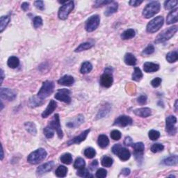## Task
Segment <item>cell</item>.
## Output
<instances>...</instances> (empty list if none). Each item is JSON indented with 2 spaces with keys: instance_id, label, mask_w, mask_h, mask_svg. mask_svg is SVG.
<instances>
[{
  "instance_id": "9a60e30c",
  "label": "cell",
  "mask_w": 178,
  "mask_h": 178,
  "mask_svg": "<svg viewBox=\"0 0 178 178\" xmlns=\"http://www.w3.org/2000/svg\"><path fill=\"white\" fill-rule=\"evenodd\" d=\"M0 96H1L2 99L8 101H13L16 98V94L11 89L2 88L0 90Z\"/></svg>"
},
{
  "instance_id": "5bb4252c",
  "label": "cell",
  "mask_w": 178,
  "mask_h": 178,
  "mask_svg": "<svg viewBox=\"0 0 178 178\" xmlns=\"http://www.w3.org/2000/svg\"><path fill=\"white\" fill-rule=\"evenodd\" d=\"M90 132H91L90 129L85 130V131H84L83 132H81L79 136H75V137L72 139L71 140H70V141L68 143H67V145H73V144H81V142H83L84 141H85L86 139L87 138L88 134Z\"/></svg>"
},
{
  "instance_id": "44dd1931",
  "label": "cell",
  "mask_w": 178,
  "mask_h": 178,
  "mask_svg": "<svg viewBox=\"0 0 178 178\" xmlns=\"http://www.w3.org/2000/svg\"><path fill=\"white\" fill-rule=\"evenodd\" d=\"M160 65L157 63L152 62H146L144 64V71L147 73H152L159 71Z\"/></svg>"
},
{
  "instance_id": "d6986e66",
  "label": "cell",
  "mask_w": 178,
  "mask_h": 178,
  "mask_svg": "<svg viewBox=\"0 0 178 178\" xmlns=\"http://www.w3.org/2000/svg\"><path fill=\"white\" fill-rule=\"evenodd\" d=\"M75 83V79L71 75H64L58 80V84L65 86H71Z\"/></svg>"
},
{
  "instance_id": "1f68e13d",
  "label": "cell",
  "mask_w": 178,
  "mask_h": 178,
  "mask_svg": "<svg viewBox=\"0 0 178 178\" xmlns=\"http://www.w3.org/2000/svg\"><path fill=\"white\" fill-rule=\"evenodd\" d=\"M11 21V18L6 15V16H2L0 18V32L2 33L6 27L8 26L9 22Z\"/></svg>"
},
{
  "instance_id": "7bdbcfd3",
  "label": "cell",
  "mask_w": 178,
  "mask_h": 178,
  "mask_svg": "<svg viewBox=\"0 0 178 178\" xmlns=\"http://www.w3.org/2000/svg\"><path fill=\"white\" fill-rule=\"evenodd\" d=\"M177 5V0H169V1H166L164 2V8L166 10H171L175 7H176Z\"/></svg>"
},
{
  "instance_id": "f35d334b",
  "label": "cell",
  "mask_w": 178,
  "mask_h": 178,
  "mask_svg": "<svg viewBox=\"0 0 178 178\" xmlns=\"http://www.w3.org/2000/svg\"><path fill=\"white\" fill-rule=\"evenodd\" d=\"M101 164L104 167H108L109 168L112 166L113 164V160L109 156H104L102 159Z\"/></svg>"
},
{
  "instance_id": "60d3db41",
  "label": "cell",
  "mask_w": 178,
  "mask_h": 178,
  "mask_svg": "<svg viewBox=\"0 0 178 178\" xmlns=\"http://www.w3.org/2000/svg\"><path fill=\"white\" fill-rule=\"evenodd\" d=\"M86 162L83 158L78 157L76 159V160L74 163V168L76 169H81V168H85Z\"/></svg>"
},
{
  "instance_id": "30bf717a",
  "label": "cell",
  "mask_w": 178,
  "mask_h": 178,
  "mask_svg": "<svg viewBox=\"0 0 178 178\" xmlns=\"http://www.w3.org/2000/svg\"><path fill=\"white\" fill-rule=\"evenodd\" d=\"M48 125H50L51 128H52L54 129H55V131L56 132L57 135H58L59 139H61L63 137V133L61 129L59 115L58 113H56L55 115L54 116L53 119L50 122Z\"/></svg>"
},
{
  "instance_id": "680465c9",
  "label": "cell",
  "mask_w": 178,
  "mask_h": 178,
  "mask_svg": "<svg viewBox=\"0 0 178 178\" xmlns=\"http://www.w3.org/2000/svg\"><path fill=\"white\" fill-rule=\"evenodd\" d=\"M124 144L127 146H132L133 145V141L131 137L129 136H126L124 141Z\"/></svg>"
},
{
  "instance_id": "c3c4849f",
  "label": "cell",
  "mask_w": 178,
  "mask_h": 178,
  "mask_svg": "<svg viewBox=\"0 0 178 178\" xmlns=\"http://www.w3.org/2000/svg\"><path fill=\"white\" fill-rule=\"evenodd\" d=\"M154 50H154V47L153 45L150 44L145 47L144 51H143L142 54L144 55H152V54H153L154 52Z\"/></svg>"
},
{
  "instance_id": "9c48e42d",
  "label": "cell",
  "mask_w": 178,
  "mask_h": 178,
  "mask_svg": "<svg viewBox=\"0 0 178 178\" xmlns=\"http://www.w3.org/2000/svg\"><path fill=\"white\" fill-rule=\"evenodd\" d=\"M177 118L174 116H169L166 119V131L168 135L174 136L177 133Z\"/></svg>"
},
{
  "instance_id": "8d00e7d4",
  "label": "cell",
  "mask_w": 178,
  "mask_h": 178,
  "mask_svg": "<svg viewBox=\"0 0 178 178\" xmlns=\"http://www.w3.org/2000/svg\"><path fill=\"white\" fill-rule=\"evenodd\" d=\"M144 77V75H143V72H141V69L137 67H135L134 71L132 74V80L136 81H139L141 79Z\"/></svg>"
},
{
  "instance_id": "8fae6325",
  "label": "cell",
  "mask_w": 178,
  "mask_h": 178,
  "mask_svg": "<svg viewBox=\"0 0 178 178\" xmlns=\"http://www.w3.org/2000/svg\"><path fill=\"white\" fill-rule=\"evenodd\" d=\"M71 92L69 91L68 89L63 88L59 89L58 92L55 95V97L56 100H58L61 102H63L70 104L71 102V97L70 96Z\"/></svg>"
},
{
  "instance_id": "f5cc1de1",
  "label": "cell",
  "mask_w": 178,
  "mask_h": 178,
  "mask_svg": "<svg viewBox=\"0 0 178 178\" xmlns=\"http://www.w3.org/2000/svg\"><path fill=\"white\" fill-rule=\"evenodd\" d=\"M107 175V171L104 168H99L97 170L96 174H95V176L97 178H104L106 177Z\"/></svg>"
},
{
  "instance_id": "6da1fadb",
  "label": "cell",
  "mask_w": 178,
  "mask_h": 178,
  "mask_svg": "<svg viewBox=\"0 0 178 178\" xmlns=\"http://www.w3.org/2000/svg\"><path fill=\"white\" fill-rule=\"evenodd\" d=\"M161 4L158 1H152L145 6L143 11V15L145 18H150L160 12Z\"/></svg>"
},
{
  "instance_id": "8992f818",
  "label": "cell",
  "mask_w": 178,
  "mask_h": 178,
  "mask_svg": "<svg viewBox=\"0 0 178 178\" xmlns=\"http://www.w3.org/2000/svg\"><path fill=\"white\" fill-rule=\"evenodd\" d=\"M164 22V19L162 16H157L149 22L146 27L147 32L153 34L157 32L160 29L161 27L163 26Z\"/></svg>"
},
{
  "instance_id": "e7e4bbea",
  "label": "cell",
  "mask_w": 178,
  "mask_h": 178,
  "mask_svg": "<svg viewBox=\"0 0 178 178\" xmlns=\"http://www.w3.org/2000/svg\"><path fill=\"white\" fill-rule=\"evenodd\" d=\"M177 103H178V100H176L175 102V112H177Z\"/></svg>"
},
{
  "instance_id": "d4e9b609",
  "label": "cell",
  "mask_w": 178,
  "mask_h": 178,
  "mask_svg": "<svg viewBox=\"0 0 178 178\" xmlns=\"http://www.w3.org/2000/svg\"><path fill=\"white\" fill-rule=\"evenodd\" d=\"M44 103V100L41 99L39 96H34L30 98L29 104L31 107H37L42 105Z\"/></svg>"
},
{
  "instance_id": "db71d44e",
  "label": "cell",
  "mask_w": 178,
  "mask_h": 178,
  "mask_svg": "<svg viewBox=\"0 0 178 178\" xmlns=\"http://www.w3.org/2000/svg\"><path fill=\"white\" fill-rule=\"evenodd\" d=\"M161 79L160 77H156L154 79H152L151 81V85L153 86L154 88H157L158 86H160L161 84Z\"/></svg>"
},
{
  "instance_id": "484cf974",
  "label": "cell",
  "mask_w": 178,
  "mask_h": 178,
  "mask_svg": "<svg viewBox=\"0 0 178 178\" xmlns=\"http://www.w3.org/2000/svg\"><path fill=\"white\" fill-rule=\"evenodd\" d=\"M124 61L128 65H135L136 64V57L134 56L132 53H127L124 57Z\"/></svg>"
},
{
  "instance_id": "816d5d0a",
  "label": "cell",
  "mask_w": 178,
  "mask_h": 178,
  "mask_svg": "<svg viewBox=\"0 0 178 178\" xmlns=\"http://www.w3.org/2000/svg\"><path fill=\"white\" fill-rule=\"evenodd\" d=\"M113 2V1H108V0H100V1H96L94 3V7L95 8H98V7H100V6H102L104 5H107V4H111V3Z\"/></svg>"
},
{
  "instance_id": "7c38bea8",
  "label": "cell",
  "mask_w": 178,
  "mask_h": 178,
  "mask_svg": "<svg viewBox=\"0 0 178 178\" xmlns=\"http://www.w3.org/2000/svg\"><path fill=\"white\" fill-rule=\"evenodd\" d=\"M133 123L132 119L129 116L123 115L118 117L113 123V125L125 128L128 125H131Z\"/></svg>"
},
{
  "instance_id": "9f6ffc18",
  "label": "cell",
  "mask_w": 178,
  "mask_h": 178,
  "mask_svg": "<svg viewBox=\"0 0 178 178\" xmlns=\"http://www.w3.org/2000/svg\"><path fill=\"white\" fill-rule=\"evenodd\" d=\"M34 5L40 11H43L45 9V4L43 1H36L34 2Z\"/></svg>"
},
{
  "instance_id": "7402d4cb",
  "label": "cell",
  "mask_w": 178,
  "mask_h": 178,
  "mask_svg": "<svg viewBox=\"0 0 178 178\" xmlns=\"http://www.w3.org/2000/svg\"><path fill=\"white\" fill-rule=\"evenodd\" d=\"M83 123H84V117L83 115L80 114V115H78L74 120L67 123L66 126L68 127L69 128H75L81 125Z\"/></svg>"
},
{
  "instance_id": "ee69618b",
  "label": "cell",
  "mask_w": 178,
  "mask_h": 178,
  "mask_svg": "<svg viewBox=\"0 0 178 178\" xmlns=\"http://www.w3.org/2000/svg\"><path fill=\"white\" fill-rule=\"evenodd\" d=\"M77 175L79 177H93V176L89 173V171L86 168H81V169H79V170L77 171Z\"/></svg>"
},
{
  "instance_id": "74e56055",
  "label": "cell",
  "mask_w": 178,
  "mask_h": 178,
  "mask_svg": "<svg viewBox=\"0 0 178 178\" xmlns=\"http://www.w3.org/2000/svg\"><path fill=\"white\" fill-rule=\"evenodd\" d=\"M68 173V168L64 166H59L56 168L55 171V175L59 177H64L66 176Z\"/></svg>"
},
{
  "instance_id": "ac0fdd59",
  "label": "cell",
  "mask_w": 178,
  "mask_h": 178,
  "mask_svg": "<svg viewBox=\"0 0 178 178\" xmlns=\"http://www.w3.org/2000/svg\"><path fill=\"white\" fill-rule=\"evenodd\" d=\"M134 113L136 116L141 117V118H148L152 114V110L148 107L140 108V109H136L134 111Z\"/></svg>"
},
{
  "instance_id": "91938a15",
  "label": "cell",
  "mask_w": 178,
  "mask_h": 178,
  "mask_svg": "<svg viewBox=\"0 0 178 178\" xmlns=\"http://www.w3.org/2000/svg\"><path fill=\"white\" fill-rule=\"evenodd\" d=\"M98 166V161L97 160H94L92 161V163L90 164V166H89V168H90V169L91 170H94L95 168H96Z\"/></svg>"
},
{
  "instance_id": "f6af8a7d",
  "label": "cell",
  "mask_w": 178,
  "mask_h": 178,
  "mask_svg": "<svg viewBox=\"0 0 178 178\" xmlns=\"http://www.w3.org/2000/svg\"><path fill=\"white\" fill-rule=\"evenodd\" d=\"M84 155L88 159L93 158L96 154V151L93 148H87L84 152Z\"/></svg>"
},
{
  "instance_id": "681fc988",
  "label": "cell",
  "mask_w": 178,
  "mask_h": 178,
  "mask_svg": "<svg viewBox=\"0 0 178 178\" xmlns=\"http://www.w3.org/2000/svg\"><path fill=\"white\" fill-rule=\"evenodd\" d=\"M121 132L118 131V130L115 129L113 130V131L111 132V137L113 140H114V141H118V140L121 139Z\"/></svg>"
},
{
  "instance_id": "f907efd6",
  "label": "cell",
  "mask_w": 178,
  "mask_h": 178,
  "mask_svg": "<svg viewBox=\"0 0 178 178\" xmlns=\"http://www.w3.org/2000/svg\"><path fill=\"white\" fill-rule=\"evenodd\" d=\"M33 24L34 28L39 29L43 25V20L40 16H36L33 20Z\"/></svg>"
},
{
  "instance_id": "11a10c76",
  "label": "cell",
  "mask_w": 178,
  "mask_h": 178,
  "mask_svg": "<svg viewBox=\"0 0 178 178\" xmlns=\"http://www.w3.org/2000/svg\"><path fill=\"white\" fill-rule=\"evenodd\" d=\"M137 102L141 105H144L147 103V96L145 95H141L137 98Z\"/></svg>"
},
{
  "instance_id": "277c9868",
  "label": "cell",
  "mask_w": 178,
  "mask_h": 178,
  "mask_svg": "<svg viewBox=\"0 0 178 178\" xmlns=\"http://www.w3.org/2000/svg\"><path fill=\"white\" fill-rule=\"evenodd\" d=\"M55 90V83L52 81H45L43 83L42 86L37 94V96L43 100H45L52 94Z\"/></svg>"
},
{
  "instance_id": "94428289",
  "label": "cell",
  "mask_w": 178,
  "mask_h": 178,
  "mask_svg": "<svg viewBox=\"0 0 178 178\" xmlns=\"http://www.w3.org/2000/svg\"><path fill=\"white\" fill-rule=\"evenodd\" d=\"M21 8L24 11H27L29 9V4L28 2H23L22 4Z\"/></svg>"
},
{
  "instance_id": "ffe728a7",
  "label": "cell",
  "mask_w": 178,
  "mask_h": 178,
  "mask_svg": "<svg viewBox=\"0 0 178 178\" xmlns=\"http://www.w3.org/2000/svg\"><path fill=\"white\" fill-rule=\"evenodd\" d=\"M177 163H178L177 155L174 154L164 159V160L161 161V164L164 165V166H176Z\"/></svg>"
},
{
  "instance_id": "e0dca14e",
  "label": "cell",
  "mask_w": 178,
  "mask_h": 178,
  "mask_svg": "<svg viewBox=\"0 0 178 178\" xmlns=\"http://www.w3.org/2000/svg\"><path fill=\"white\" fill-rule=\"evenodd\" d=\"M57 107V103L55 100H50V102L47 105L46 109L45 110L43 113H42V117L43 118H47L50 115H51L55 110L56 109Z\"/></svg>"
},
{
  "instance_id": "4fadbf2b",
  "label": "cell",
  "mask_w": 178,
  "mask_h": 178,
  "mask_svg": "<svg viewBox=\"0 0 178 178\" xmlns=\"http://www.w3.org/2000/svg\"><path fill=\"white\" fill-rule=\"evenodd\" d=\"M113 78L112 72H104L100 78V84L104 88H109L113 84Z\"/></svg>"
},
{
  "instance_id": "6125c7cd",
  "label": "cell",
  "mask_w": 178,
  "mask_h": 178,
  "mask_svg": "<svg viewBox=\"0 0 178 178\" xmlns=\"http://www.w3.org/2000/svg\"><path fill=\"white\" fill-rule=\"evenodd\" d=\"M130 173H131V171H130V169H129V168H123V169H122V170H121V173L123 175H124L125 176L129 175Z\"/></svg>"
},
{
  "instance_id": "2e32d148",
  "label": "cell",
  "mask_w": 178,
  "mask_h": 178,
  "mask_svg": "<svg viewBox=\"0 0 178 178\" xmlns=\"http://www.w3.org/2000/svg\"><path fill=\"white\" fill-rule=\"evenodd\" d=\"M54 166H55L54 161H48L45 164L41 165L39 167H38L36 173L38 175H42L49 173L50 171L52 170L53 169Z\"/></svg>"
},
{
  "instance_id": "5b68a950",
  "label": "cell",
  "mask_w": 178,
  "mask_h": 178,
  "mask_svg": "<svg viewBox=\"0 0 178 178\" xmlns=\"http://www.w3.org/2000/svg\"><path fill=\"white\" fill-rule=\"evenodd\" d=\"M111 151L114 154L117 155L120 160L123 161H128L131 157V153L128 150V149L123 147L120 144L114 145L111 149Z\"/></svg>"
},
{
  "instance_id": "3957f363",
  "label": "cell",
  "mask_w": 178,
  "mask_h": 178,
  "mask_svg": "<svg viewBox=\"0 0 178 178\" xmlns=\"http://www.w3.org/2000/svg\"><path fill=\"white\" fill-rule=\"evenodd\" d=\"M177 31V26H173L169 27L167 29H165L155 39L154 43L156 44H160L164 43L170 39Z\"/></svg>"
},
{
  "instance_id": "be15d7a7",
  "label": "cell",
  "mask_w": 178,
  "mask_h": 178,
  "mask_svg": "<svg viewBox=\"0 0 178 178\" xmlns=\"http://www.w3.org/2000/svg\"><path fill=\"white\" fill-rule=\"evenodd\" d=\"M4 71H3V70H1V84H2L3 80H4Z\"/></svg>"
},
{
  "instance_id": "4dcf8cb0",
  "label": "cell",
  "mask_w": 178,
  "mask_h": 178,
  "mask_svg": "<svg viewBox=\"0 0 178 178\" xmlns=\"http://www.w3.org/2000/svg\"><path fill=\"white\" fill-rule=\"evenodd\" d=\"M24 128L27 131L32 135H36L37 134L36 126L33 122H27L24 123Z\"/></svg>"
},
{
  "instance_id": "ab89813d",
  "label": "cell",
  "mask_w": 178,
  "mask_h": 178,
  "mask_svg": "<svg viewBox=\"0 0 178 178\" xmlns=\"http://www.w3.org/2000/svg\"><path fill=\"white\" fill-rule=\"evenodd\" d=\"M60 160H61L62 163L67 164V165H69L72 162V156L71 154H70V153L63 154V155L61 156Z\"/></svg>"
},
{
  "instance_id": "52a82bcc",
  "label": "cell",
  "mask_w": 178,
  "mask_h": 178,
  "mask_svg": "<svg viewBox=\"0 0 178 178\" xmlns=\"http://www.w3.org/2000/svg\"><path fill=\"white\" fill-rule=\"evenodd\" d=\"M75 7V3L73 1L67 2L60 7L58 12V17L62 20H65L68 17L69 14L72 11Z\"/></svg>"
},
{
  "instance_id": "7dc6e473",
  "label": "cell",
  "mask_w": 178,
  "mask_h": 178,
  "mask_svg": "<svg viewBox=\"0 0 178 178\" xmlns=\"http://www.w3.org/2000/svg\"><path fill=\"white\" fill-rule=\"evenodd\" d=\"M164 149V146L161 144H154L151 146L150 150L153 152V153H157V152L163 151Z\"/></svg>"
},
{
  "instance_id": "6f0895ef",
  "label": "cell",
  "mask_w": 178,
  "mask_h": 178,
  "mask_svg": "<svg viewBox=\"0 0 178 178\" xmlns=\"http://www.w3.org/2000/svg\"><path fill=\"white\" fill-rule=\"evenodd\" d=\"M143 3L142 0H132V1L129 2V4L134 7H137L140 4H141Z\"/></svg>"
},
{
  "instance_id": "cb8c5ba5",
  "label": "cell",
  "mask_w": 178,
  "mask_h": 178,
  "mask_svg": "<svg viewBox=\"0 0 178 178\" xmlns=\"http://www.w3.org/2000/svg\"><path fill=\"white\" fill-rule=\"evenodd\" d=\"M97 144L101 148H106L109 144V140L107 136L104 134H101L98 136Z\"/></svg>"
},
{
  "instance_id": "7a4b0ae2",
  "label": "cell",
  "mask_w": 178,
  "mask_h": 178,
  "mask_svg": "<svg viewBox=\"0 0 178 178\" xmlns=\"http://www.w3.org/2000/svg\"><path fill=\"white\" fill-rule=\"evenodd\" d=\"M47 153L45 149L39 148L38 150L32 152L28 156L27 161L31 164H39L47 157Z\"/></svg>"
},
{
  "instance_id": "f1b7e54d",
  "label": "cell",
  "mask_w": 178,
  "mask_h": 178,
  "mask_svg": "<svg viewBox=\"0 0 178 178\" xmlns=\"http://www.w3.org/2000/svg\"><path fill=\"white\" fill-rule=\"evenodd\" d=\"M110 111H111V106L109 104H106L102 108V109L100 110L99 112H98L97 115L96 116L97 117L96 119H100L106 116L107 114L110 112Z\"/></svg>"
},
{
  "instance_id": "e575fe53",
  "label": "cell",
  "mask_w": 178,
  "mask_h": 178,
  "mask_svg": "<svg viewBox=\"0 0 178 178\" xmlns=\"http://www.w3.org/2000/svg\"><path fill=\"white\" fill-rule=\"evenodd\" d=\"M132 148L134 150V153H139V154H144V152L145 150V145L144 143L142 142H138L136 144H133Z\"/></svg>"
},
{
  "instance_id": "b9f144b4",
  "label": "cell",
  "mask_w": 178,
  "mask_h": 178,
  "mask_svg": "<svg viewBox=\"0 0 178 178\" xmlns=\"http://www.w3.org/2000/svg\"><path fill=\"white\" fill-rule=\"evenodd\" d=\"M43 132L45 136L47 139H52L55 136V129L52 128H51L50 125H47L46 128H45L43 129Z\"/></svg>"
},
{
  "instance_id": "f546056e",
  "label": "cell",
  "mask_w": 178,
  "mask_h": 178,
  "mask_svg": "<svg viewBox=\"0 0 178 178\" xmlns=\"http://www.w3.org/2000/svg\"><path fill=\"white\" fill-rule=\"evenodd\" d=\"M136 36V32L133 29H129L125 30L124 32L121 34V39L123 40H129L133 39L134 37Z\"/></svg>"
},
{
  "instance_id": "d6a6232c",
  "label": "cell",
  "mask_w": 178,
  "mask_h": 178,
  "mask_svg": "<svg viewBox=\"0 0 178 178\" xmlns=\"http://www.w3.org/2000/svg\"><path fill=\"white\" fill-rule=\"evenodd\" d=\"M93 70V65L89 61H85L81 64L80 72L81 74H88Z\"/></svg>"
},
{
  "instance_id": "bcb514c9",
  "label": "cell",
  "mask_w": 178,
  "mask_h": 178,
  "mask_svg": "<svg viewBox=\"0 0 178 178\" xmlns=\"http://www.w3.org/2000/svg\"><path fill=\"white\" fill-rule=\"evenodd\" d=\"M148 136L149 139L152 140V141H157V140L160 137V132L157 131V130L152 129L149 132Z\"/></svg>"
},
{
  "instance_id": "03108f58",
  "label": "cell",
  "mask_w": 178,
  "mask_h": 178,
  "mask_svg": "<svg viewBox=\"0 0 178 178\" xmlns=\"http://www.w3.org/2000/svg\"><path fill=\"white\" fill-rule=\"evenodd\" d=\"M2 155H1V160H3V158H4V150H3V147H2Z\"/></svg>"
},
{
  "instance_id": "4316f807",
  "label": "cell",
  "mask_w": 178,
  "mask_h": 178,
  "mask_svg": "<svg viewBox=\"0 0 178 178\" xmlns=\"http://www.w3.org/2000/svg\"><path fill=\"white\" fill-rule=\"evenodd\" d=\"M118 8V4L117 2H112L110 6H109L105 12H104V15L106 16H109V15H113V13H115L116 12H117Z\"/></svg>"
},
{
  "instance_id": "836d02e7",
  "label": "cell",
  "mask_w": 178,
  "mask_h": 178,
  "mask_svg": "<svg viewBox=\"0 0 178 178\" xmlns=\"http://www.w3.org/2000/svg\"><path fill=\"white\" fill-rule=\"evenodd\" d=\"M93 44L89 42H86L84 43H81L75 49V52H83V51H86L87 50L91 49V47H93Z\"/></svg>"
},
{
  "instance_id": "603a6c76",
  "label": "cell",
  "mask_w": 178,
  "mask_h": 178,
  "mask_svg": "<svg viewBox=\"0 0 178 178\" xmlns=\"http://www.w3.org/2000/svg\"><path fill=\"white\" fill-rule=\"evenodd\" d=\"M177 11L178 9L176 8L168 13L166 18L167 24H172L177 22Z\"/></svg>"
},
{
  "instance_id": "83f0119b",
  "label": "cell",
  "mask_w": 178,
  "mask_h": 178,
  "mask_svg": "<svg viewBox=\"0 0 178 178\" xmlns=\"http://www.w3.org/2000/svg\"><path fill=\"white\" fill-rule=\"evenodd\" d=\"M7 64L9 68L13 69L16 68L17 67H18L19 65H20V60H19L18 57L15 56H12L8 58Z\"/></svg>"
},
{
  "instance_id": "ba28073f",
  "label": "cell",
  "mask_w": 178,
  "mask_h": 178,
  "mask_svg": "<svg viewBox=\"0 0 178 178\" xmlns=\"http://www.w3.org/2000/svg\"><path fill=\"white\" fill-rule=\"evenodd\" d=\"M100 22V18L98 15H92L86 22L85 29L88 32H92L98 27Z\"/></svg>"
},
{
  "instance_id": "d590c367",
  "label": "cell",
  "mask_w": 178,
  "mask_h": 178,
  "mask_svg": "<svg viewBox=\"0 0 178 178\" xmlns=\"http://www.w3.org/2000/svg\"><path fill=\"white\" fill-rule=\"evenodd\" d=\"M166 59L167 60V61L168 63H173L176 62L177 61L178 59V53L177 51H173V52H170L169 53H168L166 56Z\"/></svg>"
}]
</instances>
